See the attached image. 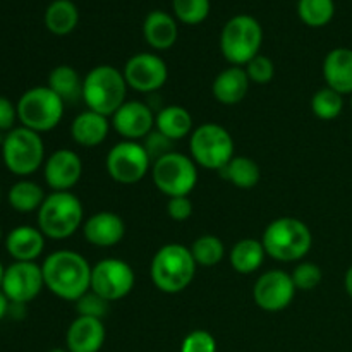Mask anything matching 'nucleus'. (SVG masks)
<instances>
[{
	"label": "nucleus",
	"mask_w": 352,
	"mask_h": 352,
	"mask_svg": "<svg viewBox=\"0 0 352 352\" xmlns=\"http://www.w3.org/2000/svg\"><path fill=\"white\" fill-rule=\"evenodd\" d=\"M91 270L82 254L71 250H58L41 263L45 287L64 301H79L91 289Z\"/></svg>",
	"instance_id": "nucleus-1"
},
{
	"label": "nucleus",
	"mask_w": 352,
	"mask_h": 352,
	"mask_svg": "<svg viewBox=\"0 0 352 352\" xmlns=\"http://www.w3.org/2000/svg\"><path fill=\"white\" fill-rule=\"evenodd\" d=\"M79 23V10L71 0H54L45 10V26L57 36L72 33Z\"/></svg>",
	"instance_id": "nucleus-28"
},
{
	"label": "nucleus",
	"mask_w": 352,
	"mask_h": 352,
	"mask_svg": "<svg viewBox=\"0 0 352 352\" xmlns=\"http://www.w3.org/2000/svg\"><path fill=\"white\" fill-rule=\"evenodd\" d=\"M344 96L337 93L336 89L325 88L318 89L311 98V110L318 119L333 120L342 113Z\"/></svg>",
	"instance_id": "nucleus-33"
},
{
	"label": "nucleus",
	"mask_w": 352,
	"mask_h": 352,
	"mask_svg": "<svg viewBox=\"0 0 352 352\" xmlns=\"http://www.w3.org/2000/svg\"><path fill=\"white\" fill-rule=\"evenodd\" d=\"M2 160L10 174L28 177L45 164L43 140L28 127H14L2 140Z\"/></svg>",
	"instance_id": "nucleus-8"
},
{
	"label": "nucleus",
	"mask_w": 352,
	"mask_h": 352,
	"mask_svg": "<svg viewBox=\"0 0 352 352\" xmlns=\"http://www.w3.org/2000/svg\"><path fill=\"white\" fill-rule=\"evenodd\" d=\"M0 201H2V189H0Z\"/></svg>",
	"instance_id": "nucleus-47"
},
{
	"label": "nucleus",
	"mask_w": 352,
	"mask_h": 352,
	"mask_svg": "<svg viewBox=\"0 0 352 352\" xmlns=\"http://www.w3.org/2000/svg\"><path fill=\"white\" fill-rule=\"evenodd\" d=\"M82 223V203L71 191H52L38 210V229L48 239H69L81 229Z\"/></svg>",
	"instance_id": "nucleus-4"
},
{
	"label": "nucleus",
	"mask_w": 352,
	"mask_h": 352,
	"mask_svg": "<svg viewBox=\"0 0 352 352\" xmlns=\"http://www.w3.org/2000/svg\"><path fill=\"white\" fill-rule=\"evenodd\" d=\"M299 19L311 28H323L333 19L336 3L333 0H299Z\"/></svg>",
	"instance_id": "nucleus-32"
},
{
	"label": "nucleus",
	"mask_w": 352,
	"mask_h": 352,
	"mask_svg": "<svg viewBox=\"0 0 352 352\" xmlns=\"http://www.w3.org/2000/svg\"><path fill=\"white\" fill-rule=\"evenodd\" d=\"M172 9L181 23L196 26L210 14V0H172Z\"/></svg>",
	"instance_id": "nucleus-34"
},
{
	"label": "nucleus",
	"mask_w": 352,
	"mask_h": 352,
	"mask_svg": "<svg viewBox=\"0 0 352 352\" xmlns=\"http://www.w3.org/2000/svg\"><path fill=\"white\" fill-rule=\"evenodd\" d=\"M296 285L291 275L284 270H268L260 275L253 287L254 305L268 313L282 311L292 302Z\"/></svg>",
	"instance_id": "nucleus-15"
},
{
	"label": "nucleus",
	"mask_w": 352,
	"mask_h": 352,
	"mask_svg": "<svg viewBox=\"0 0 352 352\" xmlns=\"http://www.w3.org/2000/svg\"><path fill=\"white\" fill-rule=\"evenodd\" d=\"M105 342V325L100 318L79 315L69 325L65 344L69 352H98Z\"/></svg>",
	"instance_id": "nucleus-19"
},
{
	"label": "nucleus",
	"mask_w": 352,
	"mask_h": 352,
	"mask_svg": "<svg viewBox=\"0 0 352 352\" xmlns=\"http://www.w3.org/2000/svg\"><path fill=\"white\" fill-rule=\"evenodd\" d=\"M82 175V160L76 151H54L43 164V177L52 191H71Z\"/></svg>",
	"instance_id": "nucleus-16"
},
{
	"label": "nucleus",
	"mask_w": 352,
	"mask_h": 352,
	"mask_svg": "<svg viewBox=\"0 0 352 352\" xmlns=\"http://www.w3.org/2000/svg\"><path fill=\"white\" fill-rule=\"evenodd\" d=\"M0 241H2V227H0Z\"/></svg>",
	"instance_id": "nucleus-46"
},
{
	"label": "nucleus",
	"mask_w": 352,
	"mask_h": 352,
	"mask_svg": "<svg viewBox=\"0 0 352 352\" xmlns=\"http://www.w3.org/2000/svg\"><path fill=\"white\" fill-rule=\"evenodd\" d=\"M167 213L175 222H186L192 215V201L189 199V196L168 198Z\"/></svg>",
	"instance_id": "nucleus-40"
},
{
	"label": "nucleus",
	"mask_w": 352,
	"mask_h": 352,
	"mask_svg": "<svg viewBox=\"0 0 352 352\" xmlns=\"http://www.w3.org/2000/svg\"><path fill=\"white\" fill-rule=\"evenodd\" d=\"M17 119V107L9 98L0 95V133H9L14 129Z\"/></svg>",
	"instance_id": "nucleus-41"
},
{
	"label": "nucleus",
	"mask_w": 352,
	"mask_h": 352,
	"mask_svg": "<svg viewBox=\"0 0 352 352\" xmlns=\"http://www.w3.org/2000/svg\"><path fill=\"white\" fill-rule=\"evenodd\" d=\"M196 267L198 265L188 246L170 243L155 253L150 265V275L158 291L165 294H179L195 280Z\"/></svg>",
	"instance_id": "nucleus-2"
},
{
	"label": "nucleus",
	"mask_w": 352,
	"mask_h": 352,
	"mask_svg": "<svg viewBox=\"0 0 352 352\" xmlns=\"http://www.w3.org/2000/svg\"><path fill=\"white\" fill-rule=\"evenodd\" d=\"M291 277L298 291H313L320 285L323 274L318 265L311 263V261H302L294 268Z\"/></svg>",
	"instance_id": "nucleus-35"
},
{
	"label": "nucleus",
	"mask_w": 352,
	"mask_h": 352,
	"mask_svg": "<svg viewBox=\"0 0 352 352\" xmlns=\"http://www.w3.org/2000/svg\"><path fill=\"white\" fill-rule=\"evenodd\" d=\"M45 198L47 196H45L41 186L30 179H19L10 186L9 192H7V201H9L10 208L19 213L38 212L40 206L43 205Z\"/></svg>",
	"instance_id": "nucleus-29"
},
{
	"label": "nucleus",
	"mask_w": 352,
	"mask_h": 352,
	"mask_svg": "<svg viewBox=\"0 0 352 352\" xmlns=\"http://www.w3.org/2000/svg\"><path fill=\"white\" fill-rule=\"evenodd\" d=\"M263 43V28L248 14H239L229 19L220 34V50L232 65H246L260 54Z\"/></svg>",
	"instance_id": "nucleus-7"
},
{
	"label": "nucleus",
	"mask_w": 352,
	"mask_h": 352,
	"mask_svg": "<svg viewBox=\"0 0 352 352\" xmlns=\"http://www.w3.org/2000/svg\"><path fill=\"white\" fill-rule=\"evenodd\" d=\"M43 287L41 265L36 261H14L12 265L6 267L0 291L14 305H28L40 296Z\"/></svg>",
	"instance_id": "nucleus-13"
},
{
	"label": "nucleus",
	"mask_w": 352,
	"mask_h": 352,
	"mask_svg": "<svg viewBox=\"0 0 352 352\" xmlns=\"http://www.w3.org/2000/svg\"><path fill=\"white\" fill-rule=\"evenodd\" d=\"M48 352H69L67 349H52V351H48Z\"/></svg>",
	"instance_id": "nucleus-45"
},
{
	"label": "nucleus",
	"mask_w": 352,
	"mask_h": 352,
	"mask_svg": "<svg viewBox=\"0 0 352 352\" xmlns=\"http://www.w3.org/2000/svg\"><path fill=\"white\" fill-rule=\"evenodd\" d=\"M122 74L129 88L140 93H153L167 82L168 67L160 55L141 52L126 62Z\"/></svg>",
	"instance_id": "nucleus-14"
},
{
	"label": "nucleus",
	"mask_w": 352,
	"mask_h": 352,
	"mask_svg": "<svg viewBox=\"0 0 352 352\" xmlns=\"http://www.w3.org/2000/svg\"><path fill=\"white\" fill-rule=\"evenodd\" d=\"M172 143H174V141H170L167 136H164V134L158 133V131L155 129V131H151L146 138H144L143 146H144V150L148 151V155H150L151 162H155V160H158V158L164 157V155L170 153Z\"/></svg>",
	"instance_id": "nucleus-39"
},
{
	"label": "nucleus",
	"mask_w": 352,
	"mask_h": 352,
	"mask_svg": "<svg viewBox=\"0 0 352 352\" xmlns=\"http://www.w3.org/2000/svg\"><path fill=\"white\" fill-rule=\"evenodd\" d=\"M47 86L65 103L82 100V78L72 65H57L52 69Z\"/></svg>",
	"instance_id": "nucleus-27"
},
{
	"label": "nucleus",
	"mask_w": 352,
	"mask_h": 352,
	"mask_svg": "<svg viewBox=\"0 0 352 352\" xmlns=\"http://www.w3.org/2000/svg\"><path fill=\"white\" fill-rule=\"evenodd\" d=\"M112 126L117 134L127 141L144 140L155 127V113L143 102H126L112 116Z\"/></svg>",
	"instance_id": "nucleus-17"
},
{
	"label": "nucleus",
	"mask_w": 352,
	"mask_h": 352,
	"mask_svg": "<svg viewBox=\"0 0 352 352\" xmlns=\"http://www.w3.org/2000/svg\"><path fill=\"white\" fill-rule=\"evenodd\" d=\"M155 129L170 141L184 140L192 131V116L181 105H167L155 116Z\"/></svg>",
	"instance_id": "nucleus-25"
},
{
	"label": "nucleus",
	"mask_w": 352,
	"mask_h": 352,
	"mask_svg": "<svg viewBox=\"0 0 352 352\" xmlns=\"http://www.w3.org/2000/svg\"><path fill=\"white\" fill-rule=\"evenodd\" d=\"M181 352H217V340L206 330H192L182 340Z\"/></svg>",
	"instance_id": "nucleus-37"
},
{
	"label": "nucleus",
	"mask_w": 352,
	"mask_h": 352,
	"mask_svg": "<svg viewBox=\"0 0 352 352\" xmlns=\"http://www.w3.org/2000/svg\"><path fill=\"white\" fill-rule=\"evenodd\" d=\"M220 172H222L227 181L232 182L239 189L254 188L261 177L258 164L253 158L248 157H234Z\"/></svg>",
	"instance_id": "nucleus-30"
},
{
	"label": "nucleus",
	"mask_w": 352,
	"mask_h": 352,
	"mask_svg": "<svg viewBox=\"0 0 352 352\" xmlns=\"http://www.w3.org/2000/svg\"><path fill=\"white\" fill-rule=\"evenodd\" d=\"M150 165L153 162L140 141H120L107 155V172L119 184L129 186L143 181Z\"/></svg>",
	"instance_id": "nucleus-11"
},
{
	"label": "nucleus",
	"mask_w": 352,
	"mask_h": 352,
	"mask_svg": "<svg viewBox=\"0 0 352 352\" xmlns=\"http://www.w3.org/2000/svg\"><path fill=\"white\" fill-rule=\"evenodd\" d=\"M198 267H215L226 256V246L222 239L213 234H203L189 248Z\"/></svg>",
	"instance_id": "nucleus-31"
},
{
	"label": "nucleus",
	"mask_w": 352,
	"mask_h": 352,
	"mask_svg": "<svg viewBox=\"0 0 352 352\" xmlns=\"http://www.w3.org/2000/svg\"><path fill=\"white\" fill-rule=\"evenodd\" d=\"M189 150L196 165L208 170H222L234 158V140L226 127L206 122L191 133Z\"/></svg>",
	"instance_id": "nucleus-9"
},
{
	"label": "nucleus",
	"mask_w": 352,
	"mask_h": 352,
	"mask_svg": "<svg viewBox=\"0 0 352 352\" xmlns=\"http://www.w3.org/2000/svg\"><path fill=\"white\" fill-rule=\"evenodd\" d=\"M246 74L251 82L256 85H268L275 76V65L274 60L267 55L258 54L256 57L251 58L246 64Z\"/></svg>",
	"instance_id": "nucleus-36"
},
{
	"label": "nucleus",
	"mask_w": 352,
	"mask_h": 352,
	"mask_svg": "<svg viewBox=\"0 0 352 352\" xmlns=\"http://www.w3.org/2000/svg\"><path fill=\"white\" fill-rule=\"evenodd\" d=\"M151 177L158 191L168 198L189 196L198 184V168L188 155L170 151L153 162Z\"/></svg>",
	"instance_id": "nucleus-10"
},
{
	"label": "nucleus",
	"mask_w": 352,
	"mask_h": 352,
	"mask_svg": "<svg viewBox=\"0 0 352 352\" xmlns=\"http://www.w3.org/2000/svg\"><path fill=\"white\" fill-rule=\"evenodd\" d=\"M344 285H346V292L352 298V267L346 272V278H344Z\"/></svg>",
	"instance_id": "nucleus-43"
},
{
	"label": "nucleus",
	"mask_w": 352,
	"mask_h": 352,
	"mask_svg": "<svg viewBox=\"0 0 352 352\" xmlns=\"http://www.w3.org/2000/svg\"><path fill=\"white\" fill-rule=\"evenodd\" d=\"M9 308H10V301L6 298V294L0 291V322L9 315Z\"/></svg>",
	"instance_id": "nucleus-42"
},
{
	"label": "nucleus",
	"mask_w": 352,
	"mask_h": 352,
	"mask_svg": "<svg viewBox=\"0 0 352 352\" xmlns=\"http://www.w3.org/2000/svg\"><path fill=\"white\" fill-rule=\"evenodd\" d=\"M136 284V275L129 263L119 258H105L91 270V289L107 302L119 301L131 294Z\"/></svg>",
	"instance_id": "nucleus-12"
},
{
	"label": "nucleus",
	"mask_w": 352,
	"mask_h": 352,
	"mask_svg": "<svg viewBox=\"0 0 352 352\" xmlns=\"http://www.w3.org/2000/svg\"><path fill=\"white\" fill-rule=\"evenodd\" d=\"M351 109H352V95H351Z\"/></svg>",
	"instance_id": "nucleus-48"
},
{
	"label": "nucleus",
	"mask_w": 352,
	"mask_h": 352,
	"mask_svg": "<svg viewBox=\"0 0 352 352\" xmlns=\"http://www.w3.org/2000/svg\"><path fill=\"white\" fill-rule=\"evenodd\" d=\"M250 82L246 69L239 67V65H230L213 79V98L222 105H236L246 98Z\"/></svg>",
	"instance_id": "nucleus-22"
},
{
	"label": "nucleus",
	"mask_w": 352,
	"mask_h": 352,
	"mask_svg": "<svg viewBox=\"0 0 352 352\" xmlns=\"http://www.w3.org/2000/svg\"><path fill=\"white\" fill-rule=\"evenodd\" d=\"M268 256L282 263H294L302 260L313 246L309 227L294 217H280L268 223L261 237Z\"/></svg>",
	"instance_id": "nucleus-5"
},
{
	"label": "nucleus",
	"mask_w": 352,
	"mask_h": 352,
	"mask_svg": "<svg viewBox=\"0 0 352 352\" xmlns=\"http://www.w3.org/2000/svg\"><path fill=\"white\" fill-rule=\"evenodd\" d=\"M45 239L38 227H14L6 236V250L14 261H36L45 250Z\"/></svg>",
	"instance_id": "nucleus-20"
},
{
	"label": "nucleus",
	"mask_w": 352,
	"mask_h": 352,
	"mask_svg": "<svg viewBox=\"0 0 352 352\" xmlns=\"http://www.w3.org/2000/svg\"><path fill=\"white\" fill-rule=\"evenodd\" d=\"M143 36L155 50H168L177 41V21L164 10H151L143 23Z\"/></svg>",
	"instance_id": "nucleus-24"
},
{
	"label": "nucleus",
	"mask_w": 352,
	"mask_h": 352,
	"mask_svg": "<svg viewBox=\"0 0 352 352\" xmlns=\"http://www.w3.org/2000/svg\"><path fill=\"white\" fill-rule=\"evenodd\" d=\"M267 251L258 239H241L232 246L229 254V261L237 274H254L263 265Z\"/></svg>",
	"instance_id": "nucleus-26"
},
{
	"label": "nucleus",
	"mask_w": 352,
	"mask_h": 352,
	"mask_svg": "<svg viewBox=\"0 0 352 352\" xmlns=\"http://www.w3.org/2000/svg\"><path fill=\"white\" fill-rule=\"evenodd\" d=\"M16 107L21 126L41 134L60 124L65 102L48 86H34L21 95Z\"/></svg>",
	"instance_id": "nucleus-6"
},
{
	"label": "nucleus",
	"mask_w": 352,
	"mask_h": 352,
	"mask_svg": "<svg viewBox=\"0 0 352 352\" xmlns=\"http://www.w3.org/2000/svg\"><path fill=\"white\" fill-rule=\"evenodd\" d=\"M110 131L109 117L96 113L93 110H85L71 124V136L76 144L85 148H93L107 140Z\"/></svg>",
	"instance_id": "nucleus-23"
},
{
	"label": "nucleus",
	"mask_w": 352,
	"mask_h": 352,
	"mask_svg": "<svg viewBox=\"0 0 352 352\" xmlns=\"http://www.w3.org/2000/svg\"><path fill=\"white\" fill-rule=\"evenodd\" d=\"M323 79L327 86L340 95H352V50L333 48L323 60Z\"/></svg>",
	"instance_id": "nucleus-21"
},
{
	"label": "nucleus",
	"mask_w": 352,
	"mask_h": 352,
	"mask_svg": "<svg viewBox=\"0 0 352 352\" xmlns=\"http://www.w3.org/2000/svg\"><path fill=\"white\" fill-rule=\"evenodd\" d=\"M127 82L113 65H96L82 78V102L96 113L112 117L126 103Z\"/></svg>",
	"instance_id": "nucleus-3"
},
{
	"label": "nucleus",
	"mask_w": 352,
	"mask_h": 352,
	"mask_svg": "<svg viewBox=\"0 0 352 352\" xmlns=\"http://www.w3.org/2000/svg\"><path fill=\"white\" fill-rule=\"evenodd\" d=\"M3 274H6V267H3V263L0 261V289H2V280H3Z\"/></svg>",
	"instance_id": "nucleus-44"
},
{
	"label": "nucleus",
	"mask_w": 352,
	"mask_h": 352,
	"mask_svg": "<svg viewBox=\"0 0 352 352\" xmlns=\"http://www.w3.org/2000/svg\"><path fill=\"white\" fill-rule=\"evenodd\" d=\"M76 305H78V311L81 316H93V318L100 320L103 318V315L109 309V302L91 291L86 292L79 301H76Z\"/></svg>",
	"instance_id": "nucleus-38"
},
{
	"label": "nucleus",
	"mask_w": 352,
	"mask_h": 352,
	"mask_svg": "<svg viewBox=\"0 0 352 352\" xmlns=\"http://www.w3.org/2000/svg\"><path fill=\"white\" fill-rule=\"evenodd\" d=\"M82 234L89 244L96 248H112L124 239L126 223L117 213L98 212L85 220Z\"/></svg>",
	"instance_id": "nucleus-18"
}]
</instances>
